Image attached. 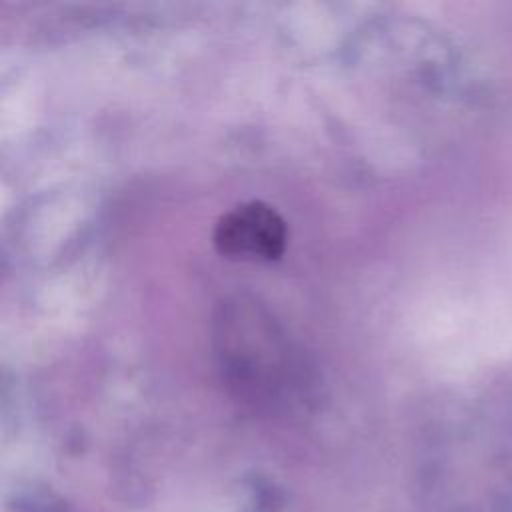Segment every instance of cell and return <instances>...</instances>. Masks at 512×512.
I'll list each match as a JSON object with an SVG mask.
<instances>
[{
  "instance_id": "obj_1",
  "label": "cell",
  "mask_w": 512,
  "mask_h": 512,
  "mask_svg": "<svg viewBox=\"0 0 512 512\" xmlns=\"http://www.w3.org/2000/svg\"><path fill=\"white\" fill-rule=\"evenodd\" d=\"M218 356L224 376L242 390H280L294 376V358L272 318L252 302H230L218 318Z\"/></svg>"
},
{
  "instance_id": "obj_2",
  "label": "cell",
  "mask_w": 512,
  "mask_h": 512,
  "mask_svg": "<svg viewBox=\"0 0 512 512\" xmlns=\"http://www.w3.org/2000/svg\"><path fill=\"white\" fill-rule=\"evenodd\" d=\"M212 242L230 260L274 262L286 250L288 230L284 218L272 206L250 200L236 204L218 218Z\"/></svg>"
}]
</instances>
